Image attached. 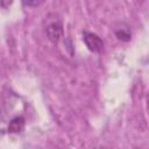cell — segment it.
Listing matches in <instances>:
<instances>
[{"label":"cell","instance_id":"6da1fadb","mask_svg":"<svg viewBox=\"0 0 149 149\" xmlns=\"http://www.w3.org/2000/svg\"><path fill=\"white\" fill-rule=\"evenodd\" d=\"M45 34L51 42H58L63 36V24L57 15L49 14L45 17Z\"/></svg>","mask_w":149,"mask_h":149},{"label":"cell","instance_id":"7a4b0ae2","mask_svg":"<svg viewBox=\"0 0 149 149\" xmlns=\"http://www.w3.org/2000/svg\"><path fill=\"white\" fill-rule=\"evenodd\" d=\"M83 41L86 44L87 49L92 52H100L104 49V42L102 40L93 34V33H88V31H84L83 34Z\"/></svg>","mask_w":149,"mask_h":149},{"label":"cell","instance_id":"3957f363","mask_svg":"<svg viewBox=\"0 0 149 149\" xmlns=\"http://www.w3.org/2000/svg\"><path fill=\"white\" fill-rule=\"evenodd\" d=\"M24 128V119L23 116H16L14 119L10 120L9 125H8V132L13 133V134H17L21 133Z\"/></svg>","mask_w":149,"mask_h":149},{"label":"cell","instance_id":"277c9868","mask_svg":"<svg viewBox=\"0 0 149 149\" xmlns=\"http://www.w3.org/2000/svg\"><path fill=\"white\" fill-rule=\"evenodd\" d=\"M115 35L121 41H129L130 36H132V33L127 27H120V28L115 29Z\"/></svg>","mask_w":149,"mask_h":149},{"label":"cell","instance_id":"5b68a950","mask_svg":"<svg viewBox=\"0 0 149 149\" xmlns=\"http://www.w3.org/2000/svg\"><path fill=\"white\" fill-rule=\"evenodd\" d=\"M24 6H37V5H40L41 2L40 1H34V2H31V1H23L22 2Z\"/></svg>","mask_w":149,"mask_h":149},{"label":"cell","instance_id":"8992f818","mask_svg":"<svg viewBox=\"0 0 149 149\" xmlns=\"http://www.w3.org/2000/svg\"><path fill=\"white\" fill-rule=\"evenodd\" d=\"M95 149H107V148H105V147H100V148H95Z\"/></svg>","mask_w":149,"mask_h":149}]
</instances>
